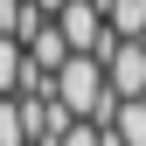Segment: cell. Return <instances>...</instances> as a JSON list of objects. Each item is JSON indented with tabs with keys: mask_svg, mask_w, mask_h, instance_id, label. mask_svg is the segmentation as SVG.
I'll use <instances>...</instances> for the list:
<instances>
[{
	"mask_svg": "<svg viewBox=\"0 0 146 146\" xmlns=\"http://www.w3.org/2000/svg\"><path fill=\"white\" fill-rule=\"evenodd\" d=\"M56 28L70 42V56H104V42H111V21H104L98 0H70V7L56 14Z\"/></svg>",
	"mask_w": 146,
	"mask_h": 146,
	"instance_id": "1",
	"label": "cell"
},
{
	"mask_svg": "<svg viewBox=\"0 0 146 146\" xmlns=\"http://www.w3.org/2000/svg\"><path fill=\"white\" fill-rule=\"evenodd\" d=\"M98 63H104V77H111V98L118 104L146 98V42H118V35H111Z\"/></svg>",
	"mask_w": 146,
	"mask_h": 146,
	"instance_id": "2",
	"label": "cell"
},
{
	"mask_svg": "<svg viewBox=\"0 0 146 146\" xmlns=\"http://www.w3.org/2000/svg\"><path fill=\"white\" fill-rule=\"evenodd\" d=\"M104 146H146V98H132V104H118V111H111Z\"/></svg>",
	"mask_w": 146,
	"mask_h": 146,
	"instance_id": "3",
	"label": "cell"
},
{
	"mask_svg": "<svg viewBox=\"0 0 146 146\" xmlns=\"http://www.w3.org/2000/svg\"><path fill=\"white\" fill-rule=\"evenodd\" d=\"M118 42H146V0H98Z\"/></svg>",
	"mask_w": 146,
	"mask_h": 146,
	"instance_id": "4",
	"label": "cell"
},
{
	"mask_svg": "<svg viewBox=\"0 0 146 146\" xmlns=\"http://www.w3.org/2000/svg\"><path fill=\"white\" fill-rule=\"evenodd\" d=\"M28 63L42 70V77H56V70L70 63V42H63V28H56V21H49V28L35 35V42H28Z\"/></svg>",
	"mask_w": 146,
	"mask_h": 146,
	"instance_id": "5",
	"label": "cell"
},
{
	"mask_svg": "<svg viewBox=\"0 0 146 146\" xmlns=\"http://www.w3.org/2000/svg\"><path fill=\"white\" fill-rule=\"evenodd\" d=\"M21 77H28V49L14 42V35H0V98H14Z\"/></svg>",
	"mask_w": 146,
	"mask_h": 146,
	"instance_id": "6",
	"label": "cell"
},
{
	"mask_svg": "<svg viewBox=\"0 0 146 146\" xmlns=\"http://www.w3.org/2000/svg\"><path fill=\"white\" fill-rule=\"evenodd\" d=\"M0 146H28V118H21V98H0Z\"/></svg>",
	"mask_w": 146,
	"mask_h": 146,
	"instance_id": "7",
	"label": "cell"
},
{
	"mask_svg": "<svg viewBox=\"0 0 146 146\" xmlns=\"http://www.w3.org/2000/svg\"><path fill=\"white\" fill-rule=\"evenodd\" d=\"M56 146H104V125H84V118H77V125L56 139Z\"/></svg>",
	"mask_w": 146,
	"mask_h": 146,
	"instance_id": "8",
	"label": "cell"
},
{
	"mask_svg": "<svg viewBox=\"0 0 146 146\" xmlns=\"http://www.w3.org/2000/svg\"><path fill=\"white\" fill-rule=\"evenodd\" d=\"M35 7H42V14H49V21H56V14H63V7H70V0H35Z\"/></svg>",
	"mask_w": 146,
	"mask_h": 146,
	"instance_id": "9",
	"label": "cell"
}]
</instances>
